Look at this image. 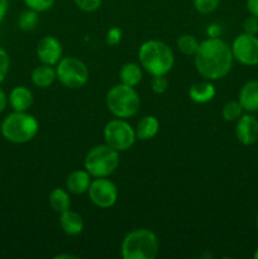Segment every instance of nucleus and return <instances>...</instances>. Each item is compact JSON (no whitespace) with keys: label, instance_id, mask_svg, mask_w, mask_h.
<instances>
[{"label":"nucleus","instance_id":"obj_4","mask_svg":"<svg viewBox=\"0 0 258 259\" xmlns=\"http://www.w3.org/2000/svg\"><path fill=\"white\" fill-rule=\"evenodd\" d=\"M38 120L25 111H14L2 121L0 131L8 142L23 144L32 141L38 133Z\"/></svg>","mask_w":258,"mask_h":259},{"label":"nucleus","instance_id":"obj_32","mask_svg":"<svg viewBox=\"0 0 258 259\" xmlns=\"http://www.w3.org/2000/svg\"><path fill=\"white\" fill-rule=\"evenodd\" d=\"M206 33L207 35H209V38H219L222 29H220V27L218 24H210L209 27H207Z\"/></svg>","mask_w":258,"mask_h":259},{"label":"nucleus","instance_id":"obj_14","mask_svg":"<svg viewBox=\"0 0 258 259\" xmlns=\"http://www.w3.org/2000/svg\"><path fill=\"white\" fill-rule=\"evenodd\" d=\"M9 104L14 111H27L33 104V94L25 86H17L10 91Z\"/></svg>","mask_w":258,"mask_h":259},{"label":"nucleus","instance_id":"obj_34","mask_svg":"<svg viewBox=\"0 0 258 259\" xmlns=\"http://www.w3.org/2000/svg\"><path fill=\"white\" fill-rule=\"evenodd\" d=\"M9 8V0H0V22H3L8 13Z\"/></svg>","mask_w":258,"mask_h":259},{"label":"nucleus","instance_id":"obj_18","mask_svg":"<svg viewBox=\"0 0 258 259\" xmlns=\"http://www.w3.org/2000/svg\"><path fill=\"white\" fill-rule=\"evenodd\" d=\"M159 121L153 115H147L142 118L137 124L136 137L141 141H148V139L154 138L158 133Z\"/></svg>","mask_w":258,"mask_h":259},{"label":"nucleus","instance_id":"obj_8","mask_svg":"<svg viewBox=\"0 0 258 259\" xmlns=\"http://www.w3.org/2000/svg\"><path fill=\"white\" fill-rule=\"evenodd\" d=\"M104 139L108 146L118 152L128 151L137 139L136 131L124 119H113L104 126Z\"/></svg>","mask_w":258,"mask_h":259},{"label":"nucleus","instance_id":"obj_28","mask_svg":"<svg viewBox=\"0 0 258 259\" xmlns=\"http://www.w3.org/2000/svg\"><path fill=\"white\" fill-rule=\"evenodd\" d=\"M10 67V58L7 51L0 47V83L5 80Z\"/></svg>","mask_w":258,"mask_h":259},{"label":"nucleus","instance_id":"obj_31","mask_svg":"<svg viewBox=\"0 0 258 259\" xmlns=\"http://www.w3.org/2000/svg\"><path fill=\"white\" fill-rule=\"evenodd\" d=\"M121 40V30L119 28L114 27L111 29H109V32L106 33L105 42L109 46H116Z\"/></svg>","mask_w":258,"mask_h":259},{"label":"nucleus","instance_id":"obj_3","mask_svg":"<svg viewBox=\"0 0 258 259\" xmlns=\"http://www.w3.org/2000/svg\"><path fill=\"white\" fill-rule=\"evenodd\" d=\"M158 250L157 235L144 228L129 232L121 243V257L124 259H154Z\"/></svg>","mask_w":258,"mask_h":259},{"label":"nucleus","instance_id":"obj_36","mask_svg":"<svg viewBox=\"0 0 258 259\" xmlns=\"http://www.w3.org/2000/svg\"><path fill=\"white\" fill-rule=\"evenodd\" d=\"M62 258L76 259L77 257H76V255H72V254H58V255H56V257H55V259H62Z\"/></svg>","mask_w":258,"mask_h":259},{"label":"nucleus","instance_id":"obj_16","mask_svg":"<svg viewBox=\"0 0 258 259\" xmlns=\"http://www.w3.org/2000/svg\"><path fill=\"white\" fill-rule=\"evenodd\" d=\"M91 184V176L86 169H78L68 175L66 180V187L70 192L75 195H81L88 192Z\"/></svg>","mask_w":258,"mask_h":259},{"label":"nucleus","instance_id":"obj_9","mask_svg":"<svg viewBox=\"0 0 258 259\" xmlns=\"http://www.w3.org/2000/svg\"><path fill=\"white\" fill-rule=\"evenodd\" d=\"M88 192L93 204L101 209H109L114 206L118 200V189L114 182L106 177H100L91 181Z\"/></svg>","mask_w":258,"mask_h":259},{"label":"nucleus","instance_id":"obj_25","mask_svg":"<svg viewBox=\"0 0 258 259\" xmlns=\"http://www.w3.org/2000/svg\"><path fill=\"white\" fill-rule=\"evenodd\" d=\"M195 9L201 14H210L219 7L220 0H192Z\"/></svg>","mask_w":258,"mask_h":259},{"label":"nucleus","instance_id":"obj_12","mask_svg":"<svg viewBox=\"0 0 258 259\" xmlns=\"http://www.w3.org/2000/svg\"><path fill=\"white\" fill-rule=\"evenodd\" d=\"M238 141L244 146H252L258 141V120L255 116L245 114L237 120L235 128Z\"/></svg>","mask_w":258,"mask_h":259},{"label":"nucleus","instance_id":"obj_26","mask_svg":"<svg viewBox=\"0 0 258 259\" xmlns=\"http://www.w3.org/2000/svg\"><path fill=\"white\" fill-rule=\"evenodd\" d=\"M28 9H32L37 13L47 12L53 7L56 0H23Z\"/></svg>","mask_w":258,"mask_h":259},{"label":"nucleus","instance_id":"obj_10","mask_svg":"<svg viewBox=\"0 0 258 259\" xmlns=\"http://www.w3.org/2000/svg\"><path fill=\"white\" fill-rule=\"evenodd\" d=\"M232 53L234 60L245 66L258 65V38L255 35L242 33L232 45Z\"/></svg>","mask_w":258,"mask_h":259},{"label":"nucleus","instance_id":"obj_38","mask_svg":"<svg viewBox=\"0 0 258 259\" xmlns=\"http://www.w3.org/2000/svg\"><path fill=\"white\" fill-rule=\"evenodd\" d=\"M255 225H257V229H258V217H257V220H255Z\"/></svg>","mask_w":258,"mask_h":259},{"label":"nucleus","instance_id":"obj_37","mask_svg":"<svg viewBox=\"0 0 258 259\" xmlns=\"http://www.w3.org/2000/svg\"><path fill=\"white\" fill-rule=\"evenodd\" d=\"M253 257H254L255 259H258V249L255 250V252H254V254H253Z\"/></svg>","mask_w":258,"mask_h":259},{"label":"nucleus","instance_id":"obj_1","mask_svg":"<svg viewBox=\"0 0 258 259\" xmlns=\"http://www.w3.org/2000/svg\"><path fill=\"white\" fill-rule=\"evenodd\" d=\"M232 48L220 38H209L199 45L195 53V67L206 80L225 77L233 67Z\"/></svg>","mask_w":258,"mask_h":259},{"label":"nucleus","instance_id":"obj_30","mask_svg":"<svg viewBox=\"0 0 258 259\" xmlns=\"http://www.w3.org/2000/svg\"><path fill=\"white\" fill-rule=\"evenodd\" d=\"M243 29L244 33L247 34L255 35L258 33V18L254 15H250V17L245 18V20L243 22Z\"/></svg>","mask_w":258,"mask_h":259},{"label":"nucleus","instance_id":"obj_7","mask_svg":"<svg viewBox=\"0 0 258 259\" xmlns=\"http://www.w3.org/2000/svg\"><path fill=\"white\" fill-rule=\"evenodd\" d=\"M57 80L67 89H81L89 81V68L76 57H62L56 65Z\"/></svg>","mask_w":258,"mask_h":259},{"label":"nucleus","instance_id":"obj_15","mask_svg":"<svg viewBox=\"0 0 258 259\" xmlns=\"http://www.w3.org/2000/svg\"><path fill=\"white\" fill-rule=\"evenodd\" d=\"M60 225L63 232L70 237H76L81 234L83 230V219L78 212L72 211V210H66L61 212Z\"/></svg>","mask_w":258,"mask_h":259},{"label":"nucleus","instance_id":"obj_35","mask_svg":"<svg viewBox=\"0 0 258 259\" xmlns=\"http://www.w3.org/2000/svg\"><path fill=\"white\" fill-rule=\"evenodd\" d=\"M8 101H9V99H8L7 94L0 89V113H3L5 110V108L8 105Z\"/></svg>","mask_w":258,"mask_h":259},{"label":"nucleus","instance_id":"obj_17","mask_svg":"<svg viewBox=\"0 0 258 259\" xmlns=\"http://www.w3.org/2000/svg\"><path fill=\"white\" fill-rule=\"evenodd\" d=\"M56 78H57L56 68H53V66L45 65V63L35 67L32 72V82L40 89L50 88L55 82Z\"/></svg>","mask_w":258,"mask_h":259},{"label":"nucleus","instance_id":"obj_5","mask_svg":"<svg viewBox=\"0 0 258 259\" xmlns=\"http://www.w3.org/2000/svg\"><path fill=\"white\" fill-rule=\"evenodd\" d=\"M106 108L116 118H131L138 113L141 98L133 86L120 82L113 86L106 94Z\"/></svg>","mask_w":258,"mask_h":259},{"label":"nucleus","instance_id":"obj_19","mask_svg":"<svg viewBox=\"0 0 258 259\" xmlns=\"http://www.w3.org/2000/svg\"><path fill=\"white\" fill-rule=\"evenodd\" d=\"M215 88L211 82H197L190 88L189 90V96L194 103L197 104H205L209 103L210 100H212L215 96Z\"/></svg>","mask_w":258,"mask_h":259},{"label":"nucleus","instance_id":"obj_33","mask_svg":"<svg viewBox=\"0 0 258 259\" xmlns=\"http://www.w3.org/2000/svg\"><path fill=\"white\" fill-rule=\"evenodd\" d=\"M247 9L250 15L258 18V0H247Z\"/></svg>","mask_w":258,"mask_h":259},{"label":"nucleus","instance_id":"obj_11","mask_svg":"<svg viewBox=\"0 0 258 259\" xmlns=\"http://www.w3.org/2000/svg\"><path fill=\"white\" fill-rule=\"evenodd\" d=\"M62 45L53 35H46L37 45V56L45 65H57L62 58Z\"/></svg>","mask_w":258,"mask_h":259},{"label":"nucleus","instance_id":"obj_6","mask_svg":"<svg viewBox=\"0 0 258 259\" xmlns=\"http://www.w3.org/2000/svg\"><path fill=\"white\" fill-rule=\"evenodd\" d=\"M120 157L116 149L111 148L108 144H99L90 149L85 157L86 171L91 177L100 179V177H109L119 166Z\"/></svg>","mask_w":258,"mask_h":259},{"label":"nucleus","instance_id":"obj_29","mask_svg":"<svg viewBox=\"0 0 258 259\" xmlns=\"http://www.w3.org/2000/svg\"><path fill=\"white\" fill-rule=\"evenodd\" d=\"M151 86L152 90L154 91L156 94H162L167 90L168 88V80L164 77V75H159V76H153L151 81Z\"/></svg>","mask_w":258,"mask_h":259},{"label":"nucleus","instance_id":"obj_22","mask_svg":"<svg viewBox=\"0 0 258 259\" xmlns=\"http://www.w3.org/2000/svg\"><path fill=\"white\" fill-rule=\"evenodd\" d=\"M200 42L196 37L191 34H182L177 39V48L184 53L185 56H195L197 48H199Z\"/></svg>","mask_w":258,"mask_h":259},{"label":"nucleus","instance_id":"obj_24","mask_svg":"<svg viewBox=\"0 0 258 259\" xmlns=\"http://www.w3.org/2000/svg\"><path fill=\"white\" fill-rule=\"evenodd\" d=\"M38 23V13L32 9L24 10L18 18V27L22 30H33Z\"/></svg>","mask_w":258,"mask_h":259},{"label":"nucleus","instance_id":"obj_21","mask_svg":"<svg viewBox=\"0 0 258 259\" xmlns=\"http://www.w3.org/2000/svg\"><path fill=\"white\" fill-rule=\"evenodd\" d=\"M48 201H50L51 207H52L56 212H60V214L70 209L71 206L70 195H68V192L63 189L52 190L50 194V197H48Z\"/></svg>","mask_w":258,"mask_h":259},{"label":"nucleus","instance_id":"obj_23","mask_svg":"<svg viewBox=\"0 0 258 259\" xmlns=\"http://www.w3.org/2000/svg\"><path fill=\"white\" fill-rule=\"evenodd\" d=\"M243 106L240 105L239 101H228L224 106H223L222 115L224 120L227 121H235L243 115Z\"/></svg>","mask_w":258,"mask_h":259},{"label":"nucleus","instance_id":"obj_13","mask_svg":"<svg viewBox=\"0 0 258 259\" xmlns=\"http://www.w3.org/2000/svg\"><path fill=\"white\" fill-rule=\"evenodd\" d=\"M238 101L248 113L258 111V80L248 81L242 86Z\"/></svg>","mask_w":258,"mask_h":259},{"label":"nucleus","instance_id":"obj_2","mask_svg":"<svg viewBox=\"0 0 258 259\" xmlns=\"http://www.w3.org/2000/svg\"><path fill=\"white\" fill-rule=\"evenodd\" d=\"M138 58L141 66L152 76H166L175 65V56L164 42L149 39L139 47Z\"/></svg>","mask_w":258,"mask_h":259},{"label":"nucleus","instance_id":"obj_20","mask_svg":"<svg viewBox=\"0 0 258 259\" xmlns=\"http://www.w3.org/2000/svg\"><path fill=\"white\" fill-rule=\"evenodd\" d=\"M142 68L139 65L134 62H128L125 65L121 66L120 71H119V77H120L121 83L128 86H137L142 81Z\"/></svg>","mask_w":258,"mask_h":259},{"label":"nucleus","instance_id":"obj_27","mask_svg":"<svg viewBox=\"0 0 258 259\" xmlns=\"http://www.w3.org/2000/svg\"><path fill=\"white\" fill-rule=\"evenodd\" d=\"M76 7L86 13L96 12L103 4V0H73Z\"/></svg>","mask_w":258,"mask_h":259}]
</instances>
